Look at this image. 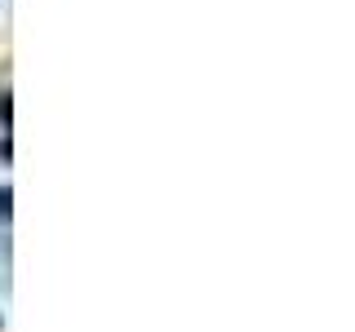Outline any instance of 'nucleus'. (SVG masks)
<instances>
[{"label": "nucleus", "instance_id": "nucleus-1", "mask_svg": "<svg viewBox=\"0 0 355 332\" xmlns=\"http://www.w3.org/2000/svg\"><path fill=\"white\" fill-rule=\"evenodd\" d=\"M9 124H14V93H9V89H0V129L9 133Z\"/></svg>", "mask_w": 355, "mask_h": 332}, {"label": "nucleus", "instance_id": "nucleus-2", "mask_svg": "<svg viewBox=\"0 0 355 332\" xmlns=\"http://www.w3.org/2000/svg\"><path fill=\"white\" fill-rule=\"evenodd\" d=\"M9 199H14V191H9V186H0V221H9V213H14V208H9Z\"/></svg>", "mask_w": 355, "mask_h": 332}]
</instances>
